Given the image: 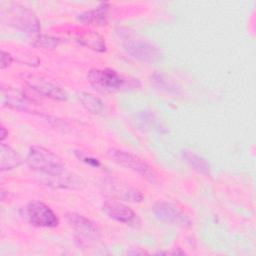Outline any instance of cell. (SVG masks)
<instances>
[{"mask_svg": "<svg viewBox=\"0 0 256 256\" xmlns=\"http://www.w3.org/2000/svg\"><path fill=\"white\" fill-rule=\"evenodd\" d=\"M90 85L102 93H115L137 89L140 87L138 79L126 77L109 68L91 69L87 74Z\"/></svg>", "mask_w": 256, "mask_h": 256, "instance_id": "6da1fadb", "label": "cell"}, {"mask_svg": "<svg viewBox=\"0 0 256 256\" xmlns=\"http://www.w3.org/2000/svg\"><path fill=\"white\" fill-rule=\"evenodd\" d=\"M183 157L186 160V162L197 172L207 175L209 174V165L208 163L197 154L191 152V151H184Z\"/></svg>", "mask_w": 256, "mask_h": 256, "instance_id": "e0dca14e", "label": "cell"}, {"mask_svg": "<svg viewBox=\"0 0 256 256\" xmlns=\"http://www.w3.org/2000/svg\"><path fill=\"white\" fill-rule=\"evenodd\" d=\"M110 9V4L108 2H102L97 7L92 10H88L78 15L77 19L85 24L102 26L107 22V15Z\"/></svg>", "mask_w": 256, "mask_h": 256, "instance_id": "8fae6325", "label": "cell"}, {"mask_svg": "<svg viewBox=\"0 0 256 256\" xmlns=\"http://www.w3.org/2000/svg\"><path fill=\"white\" fill-rule=\"evenodd\" d=\"M26 217L31 224L37 227L53 228L59 223L55 212L41 201H32L25 208Z\"/></svg>", "mask_w": 256, "mask_h": 256, "instance_id": "5b68a950", "label": "cell"}, {"mask_svg": "<svg viewBox=\"0 0 256 256\" xmlns=\"http://www.w3.org/2000/svg\"><path fill=\"white\" fill-rule=\"evenodd\" d=\"M13 61V57L6 51L1 50V63H0V68L3 70L11 65Z\"/></svg>", "mask_w": 256, "mask_h": 256, "instance_id": "ffe728a7", "label": "cell"}, {"mask_svg": "<svg viewBox=\"0 0 256 256\" xmlns=\"http://www.w3.org/2000/svg\"><path fill=\"white\" fill-rule=\"evenodd\" d=\"M122 38L124 49L134 58L143 62H154L159 58L160 51L150 42L128 33H125Z\"/></svg>", "mask_w": 256, "mask_h": 256, "instance_id": "277c9868", "label": "cell"}, {"mask_svg": "<svg viewBox=\"0 0 256 256\" xmlns=\"http://www.w3.org/2000/svg\"><path fill=\"white\" fill-rule=\"evenodd\" d=\"M66 219L70 226H72L78 233L83 236L92 237L97 233V229L94 223L81 214L71 212L66 215Z\"/></svg>", "mask_w": 256, "mask_h": 256, "instance_id": "7c38bea8", "label": "cell"}, {"mask_svg": "<svg viewBox=\"0 0 256 256\" xmlns=\"http://www.w3.org/2000/svg\"><path fill=\"white\" fill-rule=\"evenodd\" d=\"M7 136H8V131H7L6 128L2 125V126H1V141L3 142L4 139H5Z\"/></svg>", "mask_w": 256, "mask_h": 256, "instance_id": "44dd1931", "label": "cell"}, {"mask_svg": "<svg viewBox=\"0 0 256 256\" xmlns=\"http://www.w3.org/2000/svg\"><path fill=\"white\" fill-rule=\"evenodd\" d=\"M61 43V39L54 37V36H50V35H37L36 38L34 39L33 45L36 47H40L43 49H55L57 48Z\"/></svg>", "mask_w": 256, "mask_h": 256, "instance_id": "ac0fdd59", "label": "cell"}, {"mask_svg": "<svg viewBox=\"0 0 256 256\" xmlns=\"http://www.w3.org/2000/svg\"><path fill=\"white\" fill-rule=\"evenodd\" d=\"M26 163L30 169L39 174V179L56 176L67 171L58 155L41 146H32L29 149Z\"/></svg>", "mask_w": 256, "mask_h": 256, "instance_id": "7a4b0ae2", "label": "cell"}, {"mask_svg": "<svg viewBox=\"0 0 256 256\" xmlns=\"http://www.w3.org/2000/svg\"><path fill=\"white\" fill-rule=\"evenodd\" d=\"M74 153L78 157V159H80L82 162L86 163L87 165H90V166L96 167V168L102 166L101 162L98 159H96V158H94V157H92L90 155H87L86 153H84L82 151H75Z\"/></svg>", "mask_w": 256, "mask_h": 256, "instance_id": "d6986e66", "label": "cell"}, {"mask_svg": "<svg viewBox=\"0 0 256 256\" xmlns=\"http://www.w3.org/2000/svg\"><path fill=\"white\" fill-rule=\"evenodd\" d=\"M1 102L4 106L14 110L26 112L33 110L31 100L25 94L12 87H1Z\"/></svg>", "mask_w": 256, "mask_h": 256, "instance_id": "30bf717a", "label": "cell"}, {"mask_svg": "<svg viewBox=\"0 0 256 256\" xmlns=\"http://www.w3.org/2000/svg\"><path fill=\"white\" fill-rule=\"evenodd\" d=\"M78 99L82 106L94 115H104L107 112L106 103L92 93L80 92L78 94Z\"/></svg>", "mask_w": 256, "mask_h": 256, "instance_id": "4fadbf2b", "label": "cell"}, {"mask_svg": "<svg viewBox=\"0 0 256 256\" xmlns=\"http://www.w3.org/2000/svg\"><path fill=\"white\" fill-rule=\"evenodd\" d=\"M26 84L38 94L53 99L57 101H66L68 95L65 90H63L59 85L51 82L48 79H45L36 75H27L25 77Z\"/></svg>", "mask_w": 256, "mask_h": 256, "instance_id": "52a82bcc", "label": "cell"}, {"mask_svg": "<svg viewBox=\"0 0 256 256\" xmlns=\"http://www.w3.org/2000/svg\"><path fill=\"white\" fill-rule=\"evenodd\" d=\"M76 41L81 45L97 52H105L106 44L102 36L94 31H82L76 36Z\"/></svg>", "mask_w": 256, "mask_h": 256, "instance_id": "9a60e30c", "label": "cell"}, {"mask_svg": "<svg viewBox=\"0 0 256 256\" xmlns=\"http://www.w3.org/2000/svg\"><path fill=\"white\" fill-rule=\"evenodd\" d=\"M128 253H130V254H146L147 252H145V251H130Z\"/></svg>", "mask_w": 256, "mask_h": 256, "instance_id": "7402d4cb", "label": "cell"}, {"mask_svg": "<svg viewBox=\"0 0 256 256\" xmlns=\"http://www.w3.org/2000/svg\"><path fill=\"white\" fill-rule=\"evenodd\" d=\"M103 212L111 219L127 225L135 224L136 213L127 205L117 200H106L102 205Z\"/></svg>", "mask_w": 256, "mask_h": 256, "instance_id": "9c48e42d", "label": "cell"}, {"mask_svg": "<svg viewBox=\"0 0 256 256\" xmlns=\"http://www.w3.org/2000/svg\"><path fill=\"white\" fill-rule=\"evenodd\" d=\"M10 8L8 12L11 15L12 23L15 27L27 34L39 35L40 22L33 11L19 4H14Z\"/></svg>", "mask_w": 256, "mask_h": 256, "instance_id": "8992f818", "label": "cell"}, {"mask_svg": "<svg viewBox=\"0 0 256 256\" xmlns=\"http://www.w3.org/2000/svg\"><path fill=\"white\" fill-rule=\"evenodd\" d=\"M0 170L2 172L15 169L22 163V159L18 153L3 142L0 146Z\"/></svg>", "mask_w": 256, "mask_h": 256, "instance_id": "5bb4252c", "label": "cell"}, {"mask_svg": "<svg viewBox=\"0 0 256 256\" xmlns=\"http://www.w3.org/2000/svg\"><path fill=\"white\" fill-rule=\"evenodd\" d=\"M111 193L115 195L117 198L122 199L124 201L137 203L143 200V195L141 194V192L138 189H135L129 186L116 185L114 188H112Z\"/></svg>", "mask_w": 256, "mask_h": 256, "instance_id": "2e32d148", "label": "cell"}, {"mask_svg": "<svg viewBox=\"0 0 256 256\" xmlns=\"http://www.w3.org/2000/svg\"><path fill=\"white\" fill-rule=\"evenodd\" d=\"M154 216L161 222L170 225H189V218L175 205L169 202H157L152 207Z\"/></svg>", "mask_w": 256, "mask_h": 256, "instance_id": "ba28073f", "label": "cell"}, {"mask_svg": "<svg viewBox=\"0 0 256 256\" xmlns=\"http://www.w3.org/2000/svg\"><path fill=\"white\" fill-rule=\"evenodd\" d=\"M107 153L109 157L117 164L139 174L142 178H144L145 180L151 183L157 182L158 175L155 172V170L148 163H146L144 160H142L138 156L130 152L123 151L116 148L109 149Z\"/></svg>", "mask_w": 256, "mask_h": 256, "instance_id": "3957f363", "label": "cell"}]
</instances>
